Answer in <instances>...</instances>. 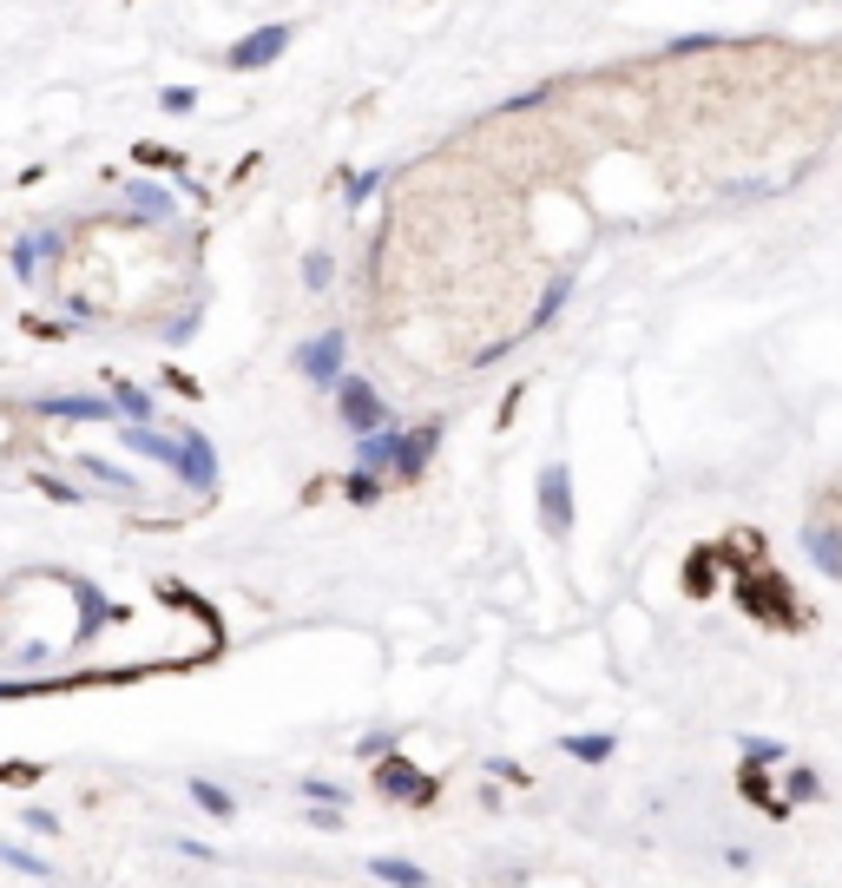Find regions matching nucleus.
I'll list each match as a JSON object with an SVG mask.
<instances>
[{
    "mask_svg": "<svg viewBox=\"0 0 842 888\" xmlns=\"http://www.w3.org/2000/svg\"><path fill=\"white\" fill-rule=\"evenodd\" d=\"M336 408H343V421H349V435H356V441H362V435H375V428H389V421H395V415H389V408H382V395H375V389H369V382H362V375H349V369H343V375H336Z\"/></svg>",
    "mask_w": 842,
    "mask_h": 888,
    "instance_id": "1",
    "label": "nucleus"
},
{
    "mask_svg": "<svg viewBox=\"0 0 842 888\" xmlns=\"http://www.w3.org/2000/svg\"><path fill=\"white\" fill-rule=\"evenodd\" d=\"M283 46H290V26H283V20H270V26L244 33V40H237V46H231L224 59H231V72H263V66H270V59H277Z\"/></svg>",
    "mask_w": 842,
    "mask_h": 888,
    "instance_id": "2",
    "label": "nucleus"
},
{
    "mask_svg": "<svg viewBox=\"0 0 842 888\" xmlns=\"http://www.w3.org/2000/svg\"><path fill=\"white\" fill-rule=\"evenodd\" d=\"M343 356H349V336H343V329H323V336H310V342L296 349L303 375H310V382H323V389H336V375H343Z\"/></svg>",
    "mask_w": 842,
    "mask_h": 888,
    "instance_id": "3",
    "label": "nucleus"
},
{
    "mask_svg": "<svg viewBox=\"0 0 842 888\" xmlns=\"http://www.w3.org/2000/svg\"><path fill=\"white\" fill-rule=\"evenodd\" d=\"M540 520L553 533H573V468H540Z\"/></svg>",
    "mask_w": 842,
    "mask_h": 888,
    "instance_id": "4",
    "label": "nucleus"
},
{
    "mask_svg": "<svg viewBox=\"0 0 842 888\" xmlns=\"http://www.w3.org/2000/svg\"><path fill=\"white\" fill-rule=\"evenodd\" d=\"M178 481H184L191 494H211V481H217V454H211V441H204L198 428L178 435Z\"/></svg>",
    "mask_w": 842,
    "mask_h": 888,
    "instance_id": "5",
    "label": "nucleus"
},
{
    "mask_svg": "<svg viewBox=\"0 0 842 888\" xmlns=\"http://www.w3.org/2000/svg\"><path fill=\"white\" fill-rule=\"evenodd\" d=\"M375 784H382V797H402V803H428L435 797V777H422L408 757H382Z\"/></svg>",
    "mask_w": 842,
    "mask_h": 888,
    "instance_id": "6",
    "label": "nucleus"
},
{
    "mask_svg": "<svg viewBox=\"0 0 842 888\" xmlns=\"http://www.w3.org/2000/svg\"><path fill=\"white\" fill-rule=\"evenodd\" d=\"M40 415H59V421H112L119 402L112 395H46Z\"/></svg>",
    "mask_w": 842,
    "mask_h": 888,
    "instance_id": "7",
    "label": "nucleus"
},
{
    "mask_svg": "<svg viewBox=\"0 0 842 888\" xmlns=\"http://www.w3.org/2000/svg\"><path fill=\"white\" fill-rule=\"evenodd\" d=\"M395 448H402V421H389V428L362 435V441H356V468H362V474H375V468H395Z\"/></svg>",
    "mask_w": 842,
    "mask_h": 888,
    "instance_id": "8",
    "label": "nucleus"
},
{
    "mask_svg": "<svg viewBox=\"0 0 842 888\" xmlns=\"http://www.w3.org/2000/svg\"><path fill=\"white\" fill-rule=\"evenodd\" d=\"M435 441H441V428H435V421H428V428H402L395 468H402V474H422V468H428V454H435Z\"/></svg>",
    "mask_w": 842,
    "mask_h": 888,
    "instance_id": "9",
    "label": "nucleus"
},
{
    "mask_svg": "<svg viewBox=\"0 0 842 888\" xmlns=\"http://www.w3.org/2000/svg\"><path fill=\"white\" fill-rule=\"evenodd\" d=\"M804 547H810V560L830 573V580H842V533L830 527V520H817V527H804Z\"/></svg>",
    "mask_w": 842,
    "mask_h": 888,
    "instance_id": "10",
    "label": "nucleus"
},
{
    "mask_svg": "<svg viewBox=\"0 0 842 888\" xmlns=\"http://www.w3.org/2000/svg\"><path fill=\"white\" fill-rule=\"evenodd\" d=\"M125 448H132V454H151V461H171V468H178V435H158V428H145V421H132V428H125Z\"/></svg>",
    "mask_w": 842,
    "mask_h": 888,
    "instance_id": "11",
    "label": "nucleus"
},
{
    "mask_svg": "<svg viewBox=\"0 0 842 888\" xmlns=\"http://www.w3.org/2000/svg\"><path fill=\"white\" fill-rule=\"evenodd\" d=\"M125 198H132V211H138V217H158V224H171V217H178V204H171V191H165V184H145V178H138Z\"/></svg>",
    "mask_w": 842,
    "mask_h": 888,
    "instance_id": "12",
    "label": "nucleus"
},
{
    "mask_svg": "<svg viewBox=\"0 0 842 888\" xmlns=\"http://www.w3.org/2000/svg\"><path fill=\"white\" fill-rule=\"evenodd\" d=\"M59 244H66L59 231H33V237H20V250H13V270H20V277H40L46 250H59Z\"/></svg>",
    "mask_w": 842,
    "mask_h": 888,
    "instance_id": "13",
    "label": "nucleus"
},
{
    "mask_svg": "<svg viewBox=\"0 0 842 888\" xmlns=\"http://www.w3.org/2000/svg\"><path fill=\"white\" fill-rule=\"evenodd\" d=\"M369 876L389 888H428V869H415V863H395V856H375L369 863Z\"/></svg>",
    "mask_w": 842,
    "mask_h": 888,
    "instance_id": "14",
    "label": "nucleus"
},
{
    "mask_svg": "<svg viewBox=\"0 0 842 888\" xmlns=\"http://www.w3.org/2000/svg\"><path fill=\"white\" fill-rule=\"evenodd\" d=\"M184 790H191V803H198V810H211L217 823H231V817H237V797H224L217 784H204V777H191Z\"/></svg>",
    "mask_w": 842,
    "mask_h": 888,
    "instance_id": "15",
    "label": "nucleus"
},
{
    "mask_svg": "<svg viewBox=\"0 0 842 888\" xmlns=\"http://www.w3.org/2000/svg\"><path fill=\"white\" fill-rule=\"evenodd\" d=\"M560 751L580 757V764H606L613 757V738H560Z\"/></svg>",
    "mask_w": 842,
    "mask_h": 888,
    "instance_id": "16",
    "label": "nucleus"
},
{
    "mask_svg": "<svg viewBox=\"0 0 842 888\" xmlns=\"http://www.w3.org/2000/svg\"><path fill=\"white\" fill-rule=\"evenodd\" d=\"M112 402H119V415H132V421H151V395H145V389L119 382V389H112Z\"/></svg>",
    "mask_w": 842,
    "mask_h": 888,
    "instance_id": "17",
    "label": "nucleus"
},
{
    "mask_svg": "<svg viewBox=\"0 0 842 888\" xmlns=\"http://www.w3.org/2000/svg\"><path fill=\"white\" fill-rule=\"evenodd\" d=\"M0 863H7V869H20V876H33V883H46V876H53L40 856H26V850H13V843H0Z\"/></svg>",
    "mask_w": 842,
    "mask_h": 888,
    "instance_id": "18",
    "label": "nucleus"
},
{
    "mask_svg": "<svg viewBox=\"0 0 842 888\" xmlns=\"http://www.w3.org/2000/svg\"><path fill=\"white\" fill-rule=\"evenodd\" d=\"M191 105H198V92H191V86H165V92H158V112H171V119H178V112H191Z\"/></svg>",
    "mask_w": 842,
    "mask_h": 888,
    "instance_id": "19",
    "label": "nucleus"
},
{
    "mask_svg": "<svg viewBox=\"0 0 842 888\" xmlns=\"http://www.w3.org/2000/svg\"><path fill=\"white\" fill-rule=\"evenodd\" d=\"M744 757L751 764H784V744L777 738H744Z\"/></svg>",
    "mask_w": 842,
    "mask_h": 888,
    "instance_id": "20",
    "label": "nucleus"
},
{
    "mask_svg": "<svg viewBox=\"0 0 842 888\" xmlns=\"http://www.w3.org/2000/svg\"><path fill=\"white\" fill-rule=\"evenodd\" d=\"M296 790H303L310 803H336V810H343V784H323V777H303Z\"/></svg>",
    "mask_w": 842,
    "mask_h": 888,
    "instance_id": "21",
    "label": "nucleus"
},
{
    "mask_svg": "<svg viewBox=\"0 0 842 888\" xmlns=\"http://www.w3.org/2000/svg\"><path fill=\"white\" fill-rule=\"evenodd\" d=\"M79 606H86V626H79V632H99V619H105V599H99V586H79Z\"/></svg>",
    "mask_w": 842,
    "mask_h": 888,
    "instance_id": "22",
    "label": "nucleus"
},
{
    "mask_svg": "<svg viewBox=\"0 0 842 888\" xmlns=\"http://www.w3.org/2000/svg\"><path fill=\"white\" fill-rule=\"evenodd\" d=\"M823 784H817V771H790V803H810Z\"/></svg>",
    "mask_w": 842,
    "mask_h": 888,
    "instance_id": "23",
    "label": "nucleus"
},
{
    "mask_svg": "<svg viewBox=\"0 0 842 888\" xmlns=\"http://www.w3.org/2000/svg\"><path fill=\"white\" fill-rule=\"evenodd\" d=\"M303 283H310V290H323V283H329V257H323V250H310V263H303Z\"/></svg>",
    "mask_w": 842,
    "mask_h": 888,
    "instance_id": "24",
    "label": "nucleus"
},
{
    "mask_svg": "<svg viewBox=\"0 0 842 888\" xmlns=\"http://www.w3.org/2000/svg\"><path fill=\"white\" fill-rule=\"evenodd\" d=\"M343 494H349V501H375V474H349Z\"/></svg>",
    "mask_w": 842,
    "mask_h": 888,
    "instance_id": "25",
    "label": "nucleus"
},
{
    "mask_svg": "<svg viewBox=\"0 0 842 888\" xmlns=\"http://www.w3.org/2000/svg\"><path fill=\"white\" fill-rule=\"evenodd\" d=\"M26 830H33V836H59V817H53V810H26Z\"/></svg>",
    "mask_w": 842,
    "mask_h": 888,
    "instance_id": "26",
    "label": "nucleus"
},
{
    "mask_svg": "<svg viewBox=\"0 0 842 888\" xmlns=\"http://www.w3.org/2000/svg\"><path fill=\"white\" fill-rule=\"evenodd\" d=\"M705 46H718L711 33H685V40H672V53H705Z\"/></svg>",
    "mask_w": 842,
    "mask_h": 888,
    "instance_id": "27",
    "label": "nucleus"
},
{
    "mask_svg": "<svg viewBox=\"0 0 842 888\" xmlns=\"http://www.w3.org/2000/svg\"><path fill=\"white\" fill-rule=\"evenodd\" d=\"M389 744H395V738H389V731H375V738H362V757H389Z\"/></svg>",
    "mask_w": 842,
    "mask_h": 888,
    "instance_id": "28",
    "label": "nucleus"
}]
</instances>
